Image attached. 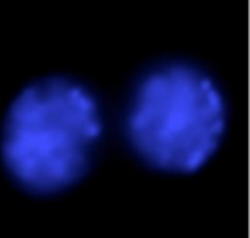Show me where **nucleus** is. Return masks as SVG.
Masks as SVG:
<instances>
[{"mask_svg": "<svg viewBox=\"0 0 250 238\" xmlns=\"http://www.w3.org/2000/svg\"><path fill=\"white\" fill-rule=\"evenodd\" d=\"M104 113L86 83L53 74L11 101L0 129V159L24 192L52 197L86 178L100 154Z\"/></svg>", "mask_w": 250, "mask_h": 238, "instance_id": "f257e3e1", "label": "nucleus"}, {"mask_svg": "<svg viewBox=\"0 0 250 238\" xmlns=\"http://www.w3.org/2000/svg\"><path fill=\"white\" fill-rule=\"evenodd\" d=\"M228 127L219 83L190 60L146 67L130 86L124 132L132 152L151 170L192 175L218 152Z\"/></svg>", "mask_w": 250, "mask_h": 238, "instance_id": "f03ea898", "label": "nucleus"}]
</instances>
